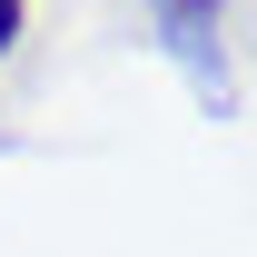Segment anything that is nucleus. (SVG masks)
Returning <instances> with one entry per match:
<instances>
[{
    "instance_id": "2",
    "label": "nucleus",
    "mask_w": 257,
    "mask_h": 257,
    "mask_svg": "<svg viewBox=\"0 0 257 257\" xmlns=\"http://www.w3.org/2000/svg\"><path fill=\"white\" fill-rule=\"evenodd\" d=\"M20 10H30V0H0V60L20 50Z\"/></svg>"
},
{
    "instance_id": "1",
    "label": "nucleus",
    "mask_w": 257,
    "mask_h": 257,
    "mask_svg": "<svg viewBox=\"0 0 257 257\" xmlns=\"http://www.w3.org/2000/svg\"><path fill=\"white\" fill-rule=\"evenodd\" d=\"M149 20H159V40H168V60L198 79V99L227 119V50H218V20H227V0H149Z\"/></svg>"
}]
</instances>
